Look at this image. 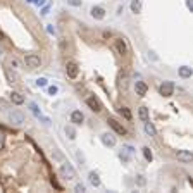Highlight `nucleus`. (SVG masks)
Here are the masks:
<instances>
[{"instance_id": "9", "label": "nucleus", "mask_w": 193, "mask_h": 193, "mask_svg": "<svg viewBox=\"0 0 193 193\" xmlns=\"http://www.w3.org/2000/svg\"><path fill=\"white\" fill-rule=\"evenodd\" d=\"M83 121H85V115H83L81 111H73L71 112V123L74 124V126L83 124Z\"/></svg>"}, {"instance_id": "32", "label": "nucleus", "mask_w": 193, "mask_h": 193, "mask_svg": "<svg viewBox=\"0 0 193 193\" xmlns=\"http://www.w3.org/2000/svg\"><path fill=\"white\" fill-rule=\"evenodd\" d=\"M9 66L12 67V69H16V67L19 66V62H17V59H11V62H9Z\"/></svg>"}, {"instance_id": "24", "label": "nucleus", "mask_w": 193, "mask_h": 193, "mask_svg": "<svg viewBox=\"0 0 193 193\" xmlns=\"http://www.w3.org/2000/svg\"><path fill=\"white\" fill-rule=\"evenodd\" d=\"M121 114H123L124 117L128 119V121H129V119H131V111H129V109H128V107H121Z\"/></svg>"}, {"instance_id": "41", "label": "nucleus", "mask_w": 193, "mask_h": 193, "mask_svg": "<svg viewBox=\"0 0 193 193\" xmlns=\"http://www.w3.org/2000/svg\"><path fill=\"white\" fill-rule=\"evenodd\" d=\"M28 2H31V4H35V0H28Z\"/></svg>"}, {"instance_id": "16", "label": "nucleus", "mask_w": 193, "mask_h": 193, "mask_svg": "<svg viewBox=\"0 0 193 193\" xmlns=\"http://www.w3.org/2000/svg\"><path fill=\"white\" fill-rule=\"evenodd\" d=\"M138 117H140L143 123L150 121V117H148V109H147V107H140V109H138Z\"/></svg>"}, {"instance_id": "28", "label": "nucleus", "mask_w": 193, "mask_h": 193, "mask_svg": "<svg viewBox=\"0 0 193 193\" xmlns=\"http://www.w3.org/2000/svg\"><path fill=\"white\" fill-rule=\"evenodd\" d=\"M36 85L40 86V88H43V86H47V78H38V79H36Z\"/></svg>"}, {"instance_id": "34", "label": "nucleus", "mask_w": 193, "mask_h": 193, "mask_svg": "<svg viewBox=\"0 0 193 193\" xmlns=\"http://www.w3.org/2000/svg\"><path fill=\"white\" fill-rule=\"evenodd\" d=\"M4 145H5V140H4V134H0V150L4 148Z\"/></svg>"}, {"instance_id": "29", "label": "nucleus", "mask_w": 193, "mask_h": 193, "mask_svg": "<svg viewBox=\"0 0 193 193\" xmlns=\"http://www.w3.org/2000/svg\"><path fill=\"white\" fill-rule=\"evenodd\" d=\"M57 92H59V88H57V86L55 85H54V86H48V95H57Z\"/></svg>"}, {"instance_id": "12", "label": "nucleus", "mask_w": 193, "mask_h": 193, "mask_svg": "<svg viewBox=\"0 0 193 193\" xmlns=\"http://www.w3.org/2000/svg\"><path fill=\"white\" fill-rule=\"evenodd\" d=\"M100 140H102V143H104L105 147H114V145H115V138L112 136L111 133H104L100 136Z\"/></svg>"}, {"instance_id": "10", "label": "nucleus", "mask_w": 193, "mask_h": 193, "mask_svg": "<svg viewBox=\"0 0 193 193\" xmlns=\"http://www.w3.org/2000/svg\"><path fill=\"white\" fill-rule=\"evenodd\" d=\"M134 92H136L138 96H145L147 92H148V86H147V83H143V81H136L134 83Z\"/></svg>"}, {"instance_id": "4", "label": "nucleus", "mask_w": 193, "mask_h": 193, "mask_svg": "<svg viewBox=\"0 0 193 193\" xmlns=\"http://www.w3.org/2000/svg\"><path fill=\"white\" fill-rule=\"evenodd\" d=\"M86 105H88L93 112H100L102 111V104H100V100H98L96 96H88V98H86Z\"/></svg>"}, {"instance_id": "20", "label": "nucleus", "mask_w": 193, "mask_h": 193, "mask_svg": "<svg viewBox=\"0 0 193 193\" xmlns=\"http://www.w3.org/2000/svg\"><path fill=\"white\" fill-rule=\"evenodd\" d=\"M179 76H181V78H185V79L191 78V67H188V66L179 67Z\"/></svg>"}, {"instance_id": "37", "label": "nucleus", "mask_w": 193, "mask_h": 193, "mask_svg": "<svg viewBox=\"0 0 193 193\" xmlns=\"http://www.w3.org/2000/svg\"><path fill=\"white\" fill-rule=\"evenodd\" d=\"M35 4L36 5H45V0H35Z\"/></svg>"}, {"instance_id": "22", "label": "nucleus", "mask_w": 193, "mask_h": 193, "mask_svg": "<svg viewBox=\"0 0 193 193\" xmlns=\"http://www.w3.org/2000/svg\"><path fill=\"white\" fill-rule=\"evenodd\" d=\"M141 152H143V157L147 160H148V162H152V159H153V153H152V150L148 148V147H143V148H141Z\"/></svg>"}, {"instance_id": "26", "label": "nucleus", "mask_w": 193, "mask_h": 193, "mask_svg": "<svg viewBox=\"0 0 193 193\" xmlns=\"http://www.w3.org/2000/svg\"><path fill=\"white\" fill-rule=\"evenodd\" d=\"M123 152H126L128 155H133V153H134V147H131V145H124Z\"/></svg>"}, {"instance_id": "18", "label": "nucleus", "mask_w": 193, "mask_h": 193, "mask_svg": "<svg viewBox=\"0 0 193 193\" xmlns=\"http://www.w3.org/2000/svg\"><path fill=\"white\" fill-rule=\"evenodd\" d=\"M64 131H66V134H67V138H69V140H76V128L74 126L67 124V126L64 128Z\"/></svg>"}, {"instance_id": "38", "label": "nucleus", "mask_w": 193, "mask_h": 193, "mask_svg": "<svg viewBox=\"0 0 193 193\" xmlns=\"http://www.w3.org/2000/svg\"><path fill=\"white\" fill-rule=\"evenodd\" d=\"M186 7H188V9H193V4H191V0H186Z\"/></svg>"}, {"instance_id": "5", "label": "nucleus", "mask_w": 193, "mask_h": 193, "mask_svg": "<svg viewBox=\"0 0 193 193\" xmlns=\"http://www.w3.org/2000/svg\"><path fill=\"white\" fill-rule=\"evenodd\" d=\"M107 123H109V126H111V128H112V129H114L117 134H126V128H124L123 124L119 123V121H115L114 117H111V119L107 121Z\"/></svg>"}, {"instance_id": "15", "label": "nucleus", "mask_w": 193, "mask_h": 193, "mask_svg": "<svg viewBox=\"0 0 193 193\" xmlns=\"http://www.w3.org/2000/svg\"><path fill=\"white\" fill-rule=\"evenodd\" d=\"M145 133L148 134V136H157V129H155V126H153L150 121L145 123Z\"/></svg>"}, {"instance_id": "13", "label": "nucleus", "mask_w": 193, "mask_h": 193, "mask_svg": "<svg viewBox=\"0 0 193 193\" xmlns=\"http://www.w3.org/2000/svg\"><path fill=\"white\" fill-rule=\"evenodd\" d=\"M88 181H90V185L95 186V188H98V186H100V183H102V181H100V176L96 174L95 171H92V172L88 174Z\"/></svg>"}, {"instance_id": "31", "label": "nucleus", "mask_w": 193, "mask_h": 193, "mask_svg": "<svg viewBox=\"0 0 193 193\" xmlns=\"http://www.w3.org/2000/svg\"><path fill=\"white\" fill-rule=\"evenodd\" d=\"M119 159L123 160V162H128V160H129V155H128L126 152H121L119 153Z\"/></svg>"}, {"instance_id": "1", "label": "nucleus", "mask_w": 193, "mask_h": 193, "mask_svg": "<svg viewBox=\"0 0 193 193\" xmlns=\"http://www.w3.org/2000/svg\"><path fill=\"white\" fill-rule=\"evenodd\" d=\"M60 176H62L64 179H74L76 178L74 167L71 166V164H67V162H62V166H60Z\"/></svg>"}, {"instance_id": "7", "label": "nucleus", "mask_w": 193, "mask_h": 193, "mask_svg": "<svg viewBox=\"0 0 193 193\" xmlns=\"http://www.w3.org/2000/svg\"><path fill=\"white\" fill-rule=\"evenodd\" d=\"M9 121H11L12 124H22L24 123V115L21 114L19 111H12V112H9Z\"/></svg>"}, {"instance_id": "36", "label": "nucleus", "mask_w": 193, "mask_h": 193, "mask_svg": "<svg viewBox=\"0 0 193 193\" xmlns=\"http://www.w3.org/2000/svg\"><path fill=\"white\" fill-rule=\"evenodd\" d=\"M48 9H50L48 5H47V7H43V9H41V14H43V16H47V14H48Z\"/></svg>"}, {"instance_id": "35", "label": "nucleus", "mask_w": 193, "mask_h": 193, "mask_svg": "<svg viewBox=\"0 0 193 193\" xmlns=\"http://www.w3.org/2000/svg\"><path fill=\"white\" fill-rule=\"evenodd\" d=\"M47 31H48L50 35H54V33H55V30L52 28V24H48V26H47Z\"/></svg>"}, {"instance_id": "33", "label": "nucleus", "mask_w": 193, "mask_h": 193, "mask_svg": "<svg viewBox=\"0 0 193 193\" xmlns=\"http://www.w3.org/2000/svg\"><path fill=\"white\" fill-rule=\"evenodd\" d=\"M136 183H138L140 186H145V183H147V181H145L143 176H138V178H136Z\"/></svg>"}, {"instance_id": "19", "label": "nucleus", "mask_w": 193, "mask_h": 193, "mask_svg": "<svg viewBox=\"0 0 193 193\" xmlns=\"http://www.w3.org/2000/svg\"><path fill=\"white\" fill-rule=\"evenodd\" d=\"M5 76H7V79H9L11 83H17V81H19L17 73H16V71H12V69H7V71H5Z\"/></svg>"}, {"instance_id": "14", "label": "nucleus", "mask_w": 193, "mask_h": 193, "mask_svg": "<svg viewBox=\"0 0 193 193\" xmlns=\"http://www.w3.org/2000/svg\"><path fill=\"white\" fill-rule=\"evenodd\" d=\"M11 102L14 105H22L24 104V96H22L19 92H12L11 93Z\"/></svg>"}, {"instance_id": "17", "label": "nucleus", "mask_w": 193, "mask_h": 193, "mask_svg": "<svg viewBox=\"0 0 193 193\" xmlns=\"http://www.w3.org/2000/svg\"><path fill=\"white\" fill-rule=\"evenodd\" d=\"M115 47H117V52L121 54V55H126L128 54V47L123 40H115Z\"/></svg>"}, {"instance_id": "40", "label": "nucleus", "mask_w": 193, "mask_h": 193, "mask_svg": "<svg viewBox=\"0 0 193 193\" xmlns=\"http://www.w3.org/2000/svg\"><path fill=\"white\" fill-rule=\"evenodd\" d=\"M0 40H4V33L2 31H0Z\"/></svg>"}, {"instance_id": "23", "label": "nucleus", "mask_w": 193, "mask_h": 193, "mask_svg": "<svg viewBox=\"0 0 193 193\" xmlns=\"http://www.w3.org/2000/svg\"><path fill=\"white\" fill-rule=\"evenodd\" d=\"M30 109H31V112H33V114L36 115V117H41V111L38 109V105H36V104H33V102H31V104H30Z\"/></svg>"}, {"instance_id": "11", "label": "nucleus", "mask_w": 193, "mask_h": 193, "mask_svg": "<svg viewBox=\"0 0 193 193\" xmlns=\"http://www.w3.org/2000/svg\"><path fill=\"white\" fill-rule=\"evenodd\" d=\"M176 157H178V160H181V162H185V164L191 162V159H193L191 152H188V150H179V152H176Z\"/></svg>"}, {"instance_id": "6", "label": "nucleus", "mask_w": 193, "mask_h": 193, "mask_svg": "<svg viewBox=\"0 0 193 193\" xmlns=\"http://www.w3.org/2000/svg\"><path fill=\"white\" fill-rule=\"evenodd\" d=\"M90 14H92V17L96 19V21H102V19L105 17V11H104V7H100V5H93Z\"/></svg>"}, {"instance_id": "21", "label": "nucleus", "mask_w": 193, "mask_h": 193, "mask_svg": "<svg viewBox=\"0 0 193 193\" xmlns=\"http://www.w3.org/2000/svg\"><path fill=\"white\" fill-rule=\"evenodd\" d=\"M131 12L140 14L141 12V0H131Z\"/></svg>"}, {"instance_id": "8", "label": "nucleus", "mask_w": 193, "mask_h": 193, "mask_svg": "<svg viewBox=\"0 0 193 193\" xmlns=\"http://www.w3.org/2000/svg\"><path fill=\"white\" fill-rule=\"evenodd\" d=\"M66 73H67V76H69L71 79L78 78V73H79L78 64H76V62H67V66H66Z\"/></svg>"}, {"instance_id": "39", "label": "nucleus", "mask_w": 193, "mask_h": 193, "mask_svg": "<svg viewBox=\"0 0 193 193\" xmlns=\"http://www.w3.org/2000/svg\"><path fill=\"white\" fill-rule=\"evenodd\" d=\"M4 59V50H2V48H0V60Z\"/></svg>"}, {"instance_id": "2", "label": "nucleus", "mask_w": 193, "mask_h": 193, "mask_svg": "<svg viewBox=\"0 0 193 193\" xmlns=\"http://www.w3.org/2000/svg\"><path fill=\"white\" fill-rule=\"evenodd\" d=\"M24 64H26V67H30V69H36V67H40L41 59L36 54H30V55L24 57Z\"/></svg>"}, {"instance_id": "3", "label": "nucleus", "mask_w": 193, "mask_h": 193, "mask_svg": "<svg viewBox=\"0 0 193 193\" xmlns=\"http://www.w3.org/2000/svg\"><path fill=\"white\" fill-rule=\"evenodd\" d=\"M159 92H160L162 96H172V93H174V85H172L171 81H164L162 85H160Z\"/></svg>"}, {"instance_id": "25", "label": "nucleus", "mask_w": 193, "mask_h": 193, "mask_svg": "<svg viewBox=\"0 0 193 193\" xmlns=\"http://www.w3.org/2000/svg\"><path fill=\"white\" fill-rule=\"evenodd\" d=\"M52 155H54V159H55V160H60V162H62V160H64V155H62V153H60V152H59V150H57V148H54Z\"/></svg>"}, {"instance_id": "27", "label": "nucleus", "mask_w": 193, "mask_h": 193, "mask_svg": "<svg viewBox=\"0 0 193 193\" xmlns=\"http://www.w3.org/2000/svg\"><path fill=\"white\" fill-rule=\"evenodd\" d=\"M74 191H78V193H83V191H86V186L83 185V183H78V185L74 186Z\"/></svg>"}, {"instance_id": "30", "label": "nucleus", "mask_w": 193, "mask_h": 193, "mask_svg": "<svg viewBox=\"0 0 193 193\" xmlns=\"http://www.w3.org/2000/svg\"><path fill=\"white\" fill-rule=\"evenodd\" d=\"M67 4L73 5V7H79V5H81V0H67Z\"/></svg>"}]
</instances>
